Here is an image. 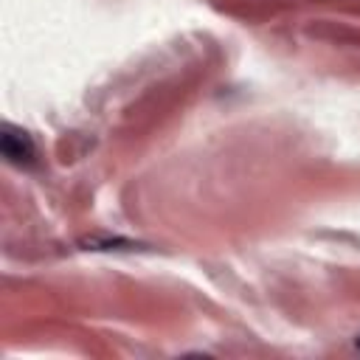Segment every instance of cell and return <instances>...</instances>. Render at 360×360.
Instances as JSON below:
<instances>
[{"label": "cell", "mask_w": 360, "mask_h": 360, "mask_svg": "<svg viewBox=\"0 0 360 360\" xmlns=\"http://www.w3.org/2000/svg\"><path fill=\"white\" fill-rule=\"evenodd\" d=\"M0 149H3V158L14 166H31L34 158H37V149L31 143V138L20 129H11L6 127L3 129V138H0Z\"/></svg>", "instance_id": "1"}]
</instances>
